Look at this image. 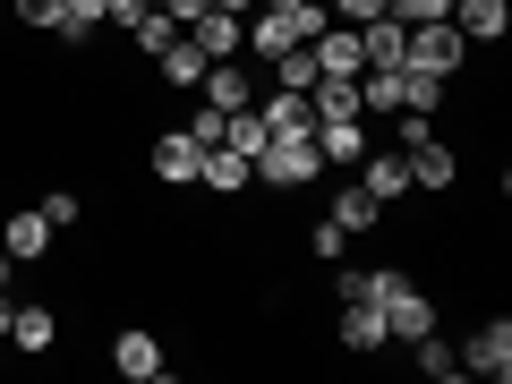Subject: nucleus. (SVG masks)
I'll use <instances>...</instances> for the list:
<instances>
[{"label":"nucleus","mask_w":512,"mask_h":384,"mask_svg":"<svg viewBox=\"0 0 512 384\" xmlns=\"http://www.w3.org/2000/svg\"><path fill=\"white\" fill-rule=\"evenodd\" d=\"M308 248H316V256H325V265H333V256L350 248V231H342V222H316V231H308Z\"/></svg>","instance_id":"nucleus-29"},{"label":"nucleus","mask_w":512,"mask_h":384,"mask_svg":"<svg viewBox=\"0 0 512 384\" xmlns=\"http://www.w3.org/2000/svg\"><path fill=\"white\" fill-rule=\"evenodd\" d=\"M222 120H231L222 103H197V120H188V137H197V146H222Z\"/></svg>","instance_id":"nucleus-28"},{"label":"nucleus","mask_w":512,"mask_h":384,"mask_svg":"<svg viewBox=\"0 0 512 384\" xmlns=\"http://www.w3.org/2000/svg\"><path fill=\"white\" fill-rule=\"evenodd\" d=\"M256 9H299V0H256Z\"/></svg>","instance_id":"nucleus-32"},{"label":"nucleus","mask_w":512,"mask_h":384,"mask_svg":"<svg viewBox=\"0 0 512 384\" xmlns=\"http://www.w3.org/2000/svg\"><path fill=\"white\" fill-rule=\"evenodd\" d=\"M188 43H197L205 60H239V43H248V18H231V9H205V18H188Z\"/></svg>","instance_id":"nucleus-7"},{"label":"nucleus","mask_w":512,"mask_h":384,"mask_svg":"<svg viewBox=\"0 0 512 384\" xmlns=\"http://www.w3.org/2000/svg\"><path fill=\"white\" fill-rule=\"evenodd\" d=\"M197 137H188V128H163V137H154V180H171V188H197Z\"/></svg>","instance_id":"nucleus-11"},{"label":"nucleus","mask_w":512,"mask_h":384,"mask_svg":"<svg viewBox=\"0 0 512 384\" xmlns=\"http://www.w3.org/2000/svg\"><path fill=\"white\" fill-rule=\"evenodd\" d=\"M248 171L265 188H282V197H291V188H308L316 171H325V154H316V137H265V146L248 154Z\"/></svg>","instance_id":"nucleus-1"},{"label":"nucleus","mask_w":512,"mask_h":384,"mask_svg":"<svg viewBox=\"0 0 512 384\" xmlns=\"http://www.w3.org/2000/svg\"><path fill=\"white\" fill-rule=\"evenodd\" d=\"M197 94H205V103H222V111H248L256 103V77L239 69V60H214V69L197 77Z\"/></svg>","instance_id":"nucleus-16"},{"label":"nucleus","mask_w":512,"mask_h":384,"mask_svg":"<svg viewBox=\"0 0 512 384\" xmlns=\"http://www.w3.org/2000/svg\"><path fill=\"white\" fill-rule=\"evenodd\" d=\"M256 120H265V137H316L308 94H291V86H256Z\"/></svg>","instance_id":"nucleus-6"},{"label":"nucleus","mask_w":512,"mask_h":384,"mask_svg":"<svg viewBox=\"0 0 512 384\" xmlns=\"http://www.w3.org/2000/svg\"><path fill=\"white\" fill-rule=\"evenodd\" d=\"M342 350H393V333H384V308L376 299H342Z\"/></svg>","instance_id":"nucleus-14"},{"label":"nucleus","mask_w":512,"mask_h":384,"mask_svg":"<svg viewBox=\"0 0 512 384\" xmlns=\"http://www.w3.org/2000/svg\"><path fill=\"white\" fill-rule=\"evenodd\" d=\"M461 60H470V43H461V26H453V18H427V26H410V43H402V69L444 77V86L461 77Z\"/></svg>","instance_id":"nucleus-2"},{"label":"nucleus","mask_w":512,"mask_h":384,"mask_svg":"<svg viewBox=\"0 0 512 384\" xmlns=\"http://www.w3.org/2000/svg\"><path fill=\"white\" fill-rule=\"evenodd\" d=\"M18 9V26H35V35H52L60 18H69V0H9Z\"/></svg>","instance_id":"nucleus-25"},{"label":"nucleus","mask_w":512,"mask_h":384,"mask_svg":"<svg viewBox=\"0 0 512 384\" xmlns=\"http://www.w3.org/2000/svg\"><path fill=\"white\" fill-rule=\"evenodd\" d=\"M504 9L512 0H453V26H461V43H504Z\"/></svg>","instance_id":"nucleus-18"},{"label":"nucleus","mask_w":512,"mask_h":384,"mask_svg":"<svg viewBox=\"0 0 512 384\" xmlns=\"http://www.w3.org/2000/svg\"><path fill=\"white\" fill-rule=\"evenodd\" d=\"M43 222H52V231H69V222H86V197H77V188H52V197H43Z\"/></svg>","instance_id":"nucleus-26"},{"label":"nucleus","mask_w":512,"mask_h":384,"mask_svg":"<svg viewBox=\"0 0 512 384\" xmlns=\"http://www.w3.org/2000/svg\"><path fill=\"white\" fill-rule=\"evenodd\" d=\"M325 222H342V231H376V222H384V205H376V197H367V188H359V180H350V188H342V197H333V205H325Z\"/></svg>","instance_id":"nucleus-20"},{"label":"nucleus","mask_w":512,"mask_h":384,"mask_svg":"<svg viewBox=\"0 0 512 384\" xmlns=\"http://www.w3.org/2000/svg\"><path fill=\"white\" fill-rule=\"evenodd\" d=\"M410 359H419V376H461V350L453 342H436V333H419V342H402Z\"/></svg>","instance_id":"nucleus-23"},{"label":"nucleus","mask_w":512,"mask_h":384,"mask_svg":"<svg viewBox=\"0 0 512 384\" xmlns=\"http://www.w3.org/2000/svg\"><path fill=\"white\" fill-rule=\"evenodd\" d=\"M154 9H171V18L188 26V18H205V9H214V0H154Z\"/></svg>","instance_id":"nucleus-30"},{"label":"nucleus","mask_w":512,"mask_h":384,"mask_svg":"<svg viewBox=\"0 0 512 384\" xmlns=\"http://www.w3.org/2000/svg\"><path fill=\"white\" fill-rule=\"evenodd\" d=\"M52 222H43V205H35V214H9V222H0V248H9V265H35V256H52Z\"/></svg>","instance_id":"nucleus-12"},{"label":"nucleus","mask_w":512,"mask_h":384,"mask_svg":"<svg viewBox=\"0 0 512 384\" xmlns=\"http://www.w3.org/2000/svg\"><path fill=\"white\" fill-rule=\"evenodd\" d=\"M376 146V137H367V120H316V154H325V163H342V171H359V154Z\"/></svg>","instance_id":"nucleus-15"},{"label":"nucleus","mask_w":512,"mask_h":384,"mask_svg":"<svg viewBox=\"0 0 512 384\" xmlns=\"http://www.w3.org/2000/svg\"><path fill=\"white\" fill-rule=\"evenodd\" d=\"M103 18H111V0H69V18H60L52 35L60 43H94V26H103Z\"/></svg>","instance_id":"nucleus-22"},{"label":"nucleus","mask_w":512,"mask_h":384,"mask_svg":"<svg viewBox=\"0 0 512 384\" xmlns=\"http://www.w3.org/2000/svg\"><path fill=\"white\" fill-rule=\"evenodd\" d=\"M384 333H393V342H419V333H436V299H427L419 282H410V291H393V299H384Z\"/></svg>","instance_id":"nucleus-10"},{"label":"nucleus","mask_w":512,"mask_h":384,"mask_svg":"<svg viewBox=\"0 0 512 384\" xmlns=\"http://www.w3.org/2000/svg\"><path fill=\"white\" fill-rule=\"evenodd\" d=\"M111 367H120L128 384H163V376H171V359H163V342H154L146 325H128V333H111Z\"/></svg>","instance_id":"nucleus-5"},{"label":"nucleus","mask_w":512,"mask_h":384,"mask_svg":"<svg viewBox=\"0 0 512 384\" xmlns=\"http://www.w3.org/2000/svg\"><path fill=\"white\" fill-rule=\"evenodd\" d=\"M154 69H163V77H171V86H188V94H197V77H205V69H214V60H205V52H197V43H188V35H180V43H171V52H154Z\"/></svg>","instance_id":"nucleus-21"},{"label":"nucleus","mask_w":512,"mask_h":384,"mask_svg":"<svg viewBox=\"0 0 512 384\" xmlns=\"http://www.w3.org/2000/svg\"><path fill=\"white\" fill-rule=\"evenodd\" d=\"M308 52H316V77H359L367 69L359 60V26H333V18H325V35H316Z\"/></svg>","instance_id":"nucleus-13"},{"label":"nucleus","mask_w":512,"mask_h":384,"mask_svg":"<svg viewBox=\"0 0 512 384\" xmlns=\"http://www.w3.org/2000/svg\"><path fill=\"white\" fill-rule=\"evenodd\" d=\"M180 35H188V26L171 18V9H146V18L128 26V43H137V60H154V52H171V43H180Z\"/></svg>","instance_id":"nucleus-19"},{"label":"nucleus","mask_w":512,"mask_h":384,"mask_svg":"<svg viewBox=\"0 0 512 384\" xmlns=\"http://www.w3.org/2000/svg\"><path fill=\"white\" fill-rule=\"evenodd\" d=\"M274 86H291V94H308V86H316V52H308V43H291V52L274 60Z\"/></svg>","instance_id":"nucleus-24"},{"label":"nucleus","mask_w":512,"mask_h":384,"mask_svg":"<svg viewBox=\"0 0 512 384\" xmlns=\"http://www.w3.org/2000/svg\"><path fill=\"white\" fill-rule=\"evenodd\" d=\"M52 342H60V308H43V299H18V316H9V350L43 359Z\"/></svg>","instance_id":"nucleus-9"},{"label":"nucleus","mask_w":512,"mask_h":384,"mask_svg":"<svg viewBox=\"0 0 512 384\" xmlns=\"http://www.w3.org/2000/svg\"><path fill=\"white\" fill-rule=\"evenodd\" d=\"M359 188L393 214V205L410 197V154H402V146H367V154H359Z\"/></svg>","instance_id":"nucleus-4"},{"label":"nucleus","mask_w":512,"mask_h":384,"mask_svg":"<svg viewBox=\"0 0 512 384\" xmlns=\"http://www.w3.org/2000/svg\"><path fill=\"white\" fill-rule=\"evenodd\" d=\"M461 376H487V384L512 376V316H487V325L461 342Z\"/></svg>","instance_id":"nucleus-3"},{"label":"nucleus","mask_w":512,"mask_h":384,"mask_svg":"<svg viewBox=\"0 0 512 384\" xmlns=\"http://www.w3.org/2000/svg\"><path fill=\"white\" fill-rule=\"evenodd\" d=\"M0 291H9V248H0Z\"/></svg>","instance_id":"nucleus-33"},{"label":"nucleus","mask_w":512,"mask_h":384,"mask_svg":"<svg viewBox=\"0 0 512 384\" xmlns=\"http://www.w3.org/2000/svg\"><path fill=\"white\" fill-rule=\"evenodd\" d=\"M402 154H410V188H453V180H461V154L444 146L436 128H427L419 146H402Z\"/></svg>","instance_id":"nucleus-8"},{"label":"nucleus","mask_w":512,"mask_h":384,"mask_svg":"<svg viewBox=\"0 0 512 384\" xmlns=\"http://www.w3.org/2000/svg\"><path fill=\"white\" fill-rule=\"evenodd\" d=\"M256 171H248V154H231V146H205L197 154V188H214V197H239Z\"/></svg>","instance_id":"nucleus-17"},{"label":"nucleus","mask_w":512,"mask_h":384,"mask_svg":"<svg viewBox=\"0 0 512 384\" xmlns=\"http://www.w3.org/2000/svg\"><path fill=\"white\" fill-rule=\"evenodd\" d=\"M325 18L333 26H367V18H384V0H325Z\"/></svg>","instance_id":"nucleus-27"},{"label":"nucleus","mask_w":512,"mask_h":384,"mask_svg":"<svg viewBox=\"0 0 512 384\" xmlns=\"http://www.w3.org/2000/svg\"><path fill=\"white\" fill-rule=\"evenodd\" d=\"M214 9H231V18H248V9H256V0H214Z\"/></svg>","instance_id":"nucleus-31"}]
</instances>
